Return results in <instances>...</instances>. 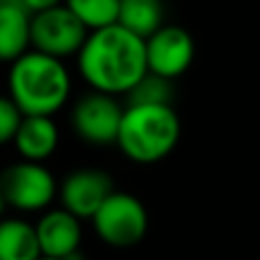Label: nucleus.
Segmentation results:
<instances>
[{
	"label": "nucleus",
	"mask_w": 260,
	"mask_h": 260,
	"mask_svg": "<svg viewBox=\"0 0 260 260\" xmlns=\"http://www.w3.org/2000/svg\"><path fill=\"white\" fill-rule=\"evenodd\" d=\"M78 69L94 91L128 94L146 73L144 39L117 23L87 32L78 50Z\"/></svg>",
	"instance_id": "nucleus-1"
},
{
	"label": "nucleus",
	"mask_w": 260,
	"mask_h": 260,
	"mask_svg": "<svg viewBox=\"0 0 260 260\" xmlns=\"http://www.w3.org/2000/svg\"><path fill=\"white\" fill-rule=\"evenodd\" d=\"M71 76L62 59L27 50L9 69V99L21 114L53 117L69 101Z\"/></svg>",
	"instance_id": "nucleus-2"
},
{
	"label": "nucleus",
	"mask_w": 260,
	"mask_h": 260,
	"mask_svg": "<svg viewBox=\"0 0 260 260\" xmlns=\"http://www.w3.org/2000/svg\"><path fill=\"white\" fill-rule=\"evenodd\" d=\"M180 139V119L174 105H126L119 123L117 142L123 155L139 165L160 162Z\"/></svg>",
	"instance_id": "nucleus-3"
},
{
	"label": "nucleus",
	"mask_w": 260,
	"mask_h": 260,
	"mask_svg": "<svg viewBox=\"0 0 260 260\" xmlns=\"http://www.w3.org/2000/svg\"><path fill=\"white\" fill-rule=\"evenodd\" d=\"M91 226L105 244L114 249L135 247L148 229V212L137 197L114 189L91 215Z\"/></svg>",
	"instance_id": "nucleus-4"
},
{
	"label": "nucleus",
	"mask_w": 260,
	"mask_h": 260,
	"mask_svg": "<svg viewBox=\"0 0 260 260\" xmlns=\"http://www.w3.org/2000/svg\"><path fill=\"white\" fill-rule=\"evenodd\" d=\"M87 32L89 30L69 12L64 3L32 14L30 18V46L57 59L78 55Z\"/></svg>",
	"instance_id": "nucleus-5"
},
{
	"label": "nucleus",
	"mask_w": 260,
	"mask_h": 260,
	"mask_svg": "<svg viewBox=\"0 0 260 260\" xmlns=\"http://www.w3.org/2000/svg\"><path fill=\"white\" fill-rule=\"evenodd\" d=\"M0 194L5 203L23 212L44 210L57 194L53 174L41 162L23 160L0 174Z\"/></svg>",
	"instance_id": "nucleus-6"
},
{
	"label": "nucleus",
	"mask_w": 260,
	"mask_h": 260,
	"mask_svg": "<svg viewBox=\"0 0 260 260\" xmlns=\"http://www.w3.org/2000/svg\"><path fill=\"white\" fill-rule=\"evenodd\" d=\"M194 53L197 46L192 35L180 25H160L151 37L144 39L146 71L167 80L183 76L192 67Z\"/></svg>",
	"instance_id": "nucleus-7"
},
{
	"label": "nucleus",
	"mask_w": 260,
	"mask_h": 260,
	"mask_svg": "<svg viewBox=\"0 0 260 260\" xmlns=\"http://www.w3.org/2000/svg\"><path fill=\"white\" fill-rule=\"evenodd\" d=\"M121 114L123 105L117 101V96L91 91L76 103L71 112V126L80 139L96 146H108L117 142Z\"/></svg>",
	"instance_id": "nucleus-8"
},
{
	"label": "nucleus",
	"mask_w": 260,
	"mask_h": 260,
	"mask_svg": "<svg viewBox=\"0 0 260 260\" xmlns=\"http://www.w3.org/2000/svg\"><path fill=\"white\" fill-rule=\"evenodd\" d=\"M114 192V183L108 176V171L96 169V167H85L76 169L64 178L59 187V199L62 208L76 215L78 219H91L101 203Z\"/></svg>",
	"instance_id": "nucleus-9"
},
{
	"label": "nucleus",
	"mask_w": 260,
	"mask_h": 260,
	"mask_svg": "<svg viewBox=\"0 0 260 260\" xmlns=\"http://www.w3.org/2000/svg\"><path fill=\"white\" fill-rule=\"evenodd\" d=\"M39 251L46 258H76L82 242V226L76 215L69 210L46 212L35 226Z\"/></svg>",
	"instance_id": "nucleus-10"
},
{
	"label": "nucleus",
	"mask_w": 260,
	"mask_h": 260,
	"mask_svg": "<svg viewBox=\"0 0 260 260\" xmlns=\"http://www.w3.org/2000/svg\"><path fill=\"white\" fill-rule=\"evenodd\" d=\"M14 144L23 160L30 162H44L50 157L57 148L59 133L57 126L50 117H39V114H23L16 133H14Z\"/></svg>",
	"instance_id": "nucleus-11"
},
{
	"label": "nucleus",
	"mask_w": 260,
	"mask_h": 260,
	"mask_svg": "<svg viewBox=\"0 0 260 260\" xmlns=\"http://www.w3.org/2000/svg\"><path fill=\"white\" fill-rule=\"evenodd\" d=\"M30 18L21 0H0V62H14L27 53Z\"/></svg>",
	"instance_id": "nucleus-12"
},
{
	"label": "nucleus",
	"mask_w": 260,
	"mask_h": 260,
	"mask_svg": "<svg viewBox=\"0 0 260 260\" xmlns=\"http://www.w3.org/2000/svg\"><path fill=\"white\" fill-rule=\"evenodd\" d=\"M165 5L162 0H119L117 25L146 39L160 25H165Z\"/></svg>",
	"instance_id": "nucleus-13"
},
{
	"label": "nucleus",
	"mask_w": 260,
	"mask_h": 260,
	"mask_svg": "<svg viewBox=\"0 0 260 260\" xmlns=\"http://www.w3.org/2000/svg\"><path fill=\"white\" fill-rule=\"evenodd\" d=\"M39 256L35 226L23 219L0 221V260H37Z\"/></svg>",
	"instance_id": "nucleus-14"
},
{
	"label": "nucleus",
	"mask_w": 260,
	"mask_h": 260,
	"mask_svg": "<svg viewBox=\"0 0 260 260\" xmlns=\"http://www.w3.org/2000/svg\"><path fill=\"white\" fill-rule=\"evenodd\" d=\"M64 5L89 32L117 23L119 0H64Z\"/></svg>",
	"instance_id": "nucleus-15"
},
{
	"label": "nucleus",
	"mask_w": 260,
	"mask_h": 260,
	"mask_svg": "<svg viewBox=\"0 0 260 260\" xmlns=\"http://www.w3.org/2000/svg\"><path fill=\"white\" fill-rule=\"evenodd\" d=\"M174 80L160 78L155 73H144V78L128 91V105H148V103H160V105H171L174 99Z\"/></svg>",
	"instance_id": "nucleus-16"
},
{
	"label": "nucleus",
	"mask_w": 260,
	"mask_h": 260,
	"mask_svg": "<svg viewBox=\"0 0 260 260\" xmlns=\"http://www.w3.org/2000/svg\"><path fill=\"white\" fill-rule=\"evenodd\" d=\"M23 114L18 112V108L14 105V101L9 96H0V144H7L14 139L18 123H21Z\"/></svg>",
	"instance_id": "nucleus-17"
},
{
	"label": "nucleus",
	"mask_w": 260,
	"mask_h": 260,
	"mask_svg": "<svg viewBox=\"0 0 260 260\" xmlns=\"http://www.w3.org/2000/svg\"><path fill=\"white\" fill-rule=\"evenodd\" d=\"M21 3L30 14H37V12H44V9L57 7V5H62L64 0H21Z\"/></svg>",
	"instance_id": "nucleus-18"
},
{
	"label": "nucleus",
	"mask_w": 260,
	"mask_h": 260,
	"mask_svg": "<svg viewBox=\"0 0 260 260\" xmlns=\"http://www.w3.org/2000/svg\"><path fill=\"white\" fill-rule=\"evenodd\" d=\"M5 208H7V203H5V199H3V194H0V217H3V212H5Z\"/></svg>",
	"instance_id": "nucleus-19"
},
{
	"label": "nucleus",
	"mask_w": 260,
	"mask_h": 260,
	"mask_svg": "<svg viewBox=\"0 0 260 260\" xmlns=\"http://www.w3.org/2000/svg\"><path fill=\"white\" fill-rule=\"evenodd\" d=\"M37 260H78V258H46V256H39Z\"/></svg>",
	"instance_id": "nucleus-20"
}]
</instances>
